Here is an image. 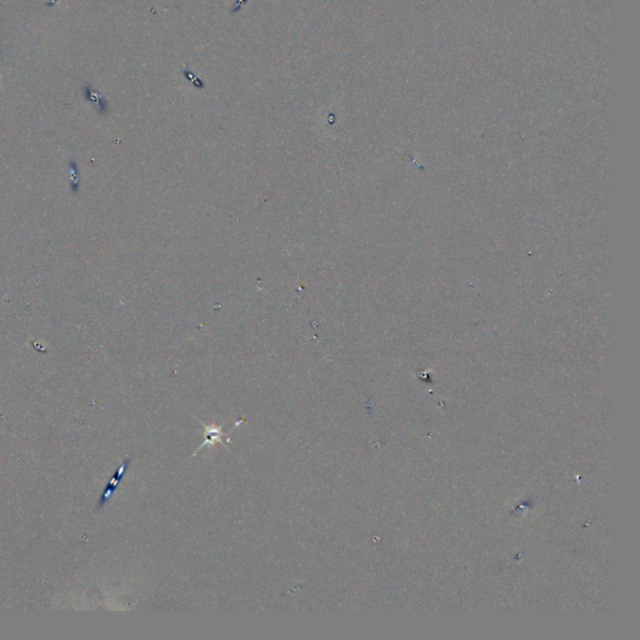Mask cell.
<instances>
[{"mask_svg":"<svg viewBox=\"0 0 640 640\" xmlns=\"http://www.w3.org/2000/svg\"><path fill=\"white\" fill-rule=\"evenodd\" d=\"M220 430H222V428L205 427V435H204V439L205 440H204V443L199 446V450L203 448V446L208 445V444H213L215 443V441H220V443H223L225 445V443L222 440L223 433L220 432Z\"/></svg>","mask_w":640,"mask_h":640,"instance_id":"6da1fadb","label":"cell"},{"mask_svg":"<svg viewBox=\"0 0 640 640\" xmlns=\"http://www.w3.org/2000/svg\"><path fill=\"white\" fill-rule=\"evenodd\" d=\"M243 1H244V0H239V3H238V4H237V5H235V6H234V8H239V6H240V4L243 3Z\"/></svg>","mask_w":640,"mask_h":640,"instance_id":"7a4b0ae2","label":"cell"}]
</instances>
